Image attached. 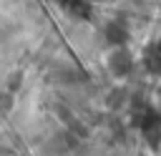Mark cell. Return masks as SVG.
<instances>
[{
    "mask_svg": "<svg viewBox=\"0 0 161 156\" xmlns=\"http://www.w3.org/2000/svg\"><path fill=\"white\" fill-rule=\"evenodd\" d=\"M58 3H60L65 10H73V13H78V10L86 5V0H58Z\"/></svg>",
    "mask_w": 161,
    "mask_h": 156,
    "instance_id": "cell-2",
    "label": "cell"
},
{
    "mask_svg": "<svg viewBox=\"0 0 161 156\" xmlns=\"http://www.w3.org/2000/svg\"><path fill=\"white\" fill-rule=\"evenodd\" d=\"M146 65L153 73H161V45H148L146 50Z\"/></svg>",
    "mask_w": 161,
    "mask_h": 156,
    "instance_id": "cell-1",
    "label": "cell"
}]
</instances>
